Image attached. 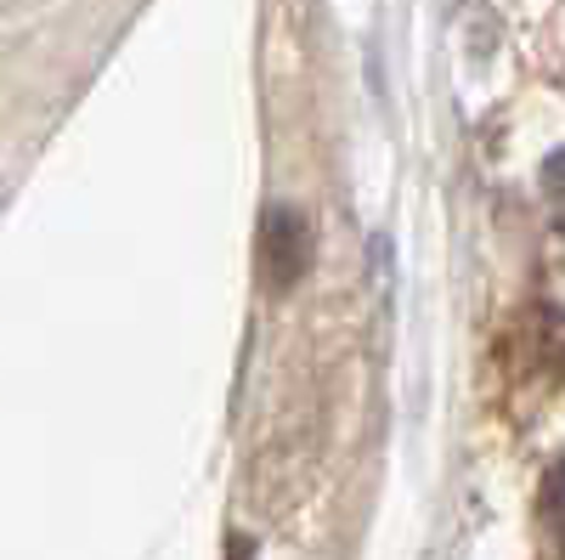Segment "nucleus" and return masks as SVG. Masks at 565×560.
Instances as JSON below:
<instances>
[{"label":"nucleus","mask_w":565,"mask_h":560,"mask_svg":"<svg viewBox=\"0 0 565 560\" xmlns=\"http://www.w3.org/2000/svg\"><path fill=\"white\" fill-rule=\"evenodd\" d=\"M543 181H548V204H554V221H559V232H565V154H554V159H548Z\"/></svg>","instance_id":"3"},{"label":"nucleus","mask_w":565,"mask_h":560,"mask_svg":"<svg viewBox=\"0 0 565 560\" xmlns=\"http://www.w3.org/2000/svg\"><path fill=\"white\" fill-rule=\"evenodd\" d=\"M260 272L271 289H295L311 272V226L300 210L271 204L266 210V232H260Z\"/></svg>","instance_id":"1"},{"label":"nucleus","mask_w":565,"mask_h":560,"mask_svg":"<svg viewBox=\"0 0 565 560\" xmlns=\"http://www.w3.org/2000/svg\"><path fill=\"white\" fill-rule=\"evenodd\" d=\"M543 521H548V532H554V543L565 549V464L548 476V487H543Z\"/></svg>","instance_id":"2"}]
</instances>
